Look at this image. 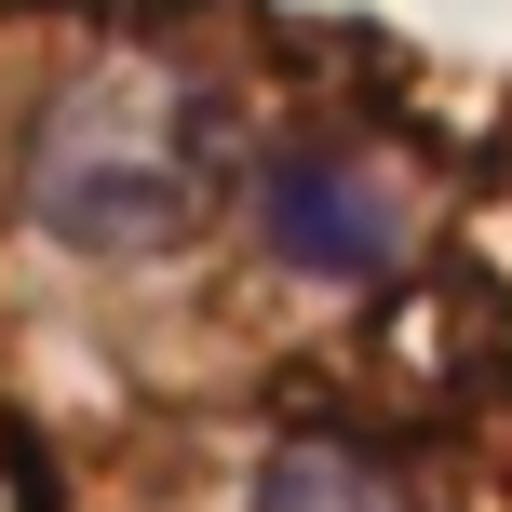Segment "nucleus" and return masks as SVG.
Returning a JSON list of instances; mask_svg holds the SVG:
<instances>
[{"instance_id":"1","label":"nucleus","mask_w":512,"mask_h":512,"mask_svg":"<svg viewBox=\"0 0 512 512\" xmlns=\"http://www.w3.org/2000/svg\"><path fill=\"white\" fill-rule=\"evenodd\" d=\"M27 203H41V230H68L95 256H162L203 216V135H189V108L149 95V81H95V95H68L41 122Z\"/></svg>"},{"instance_id":"2","label":"nucleus","mask_w":512,"mask_h":512,"mask_svg":"<svg viewBox=\"0 0 512 512\" xmlns=\"http://www.w3.org/2000/svg\"><path fill=\"white\" fill-rule=\"evenodd\" d=\"M405 230H418L405 176L364 162V149H283L270 176H256V243H270L283 270H310V283H378L391 256H405Z\"/></svg>"},{"instance_id":"3","label":"nucleus","mask_w":512,"mask_h":512,"mask_svg":"<svg viewBox=\"0 0 512 512\" xmlns=\"http://www.w3.org/2000/svg\"><path fill=\"white\" fill-rule=\"evenodd\" d=\"M256 512H405L378 459H351V445H297V459H270V499Z\"/></svg>"}]
</instances>
